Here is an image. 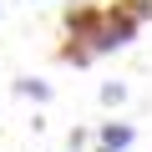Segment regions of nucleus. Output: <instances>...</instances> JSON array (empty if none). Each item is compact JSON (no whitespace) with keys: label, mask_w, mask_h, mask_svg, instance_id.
Returning a JSON list of instances; mask_svg holds the SVG:
<instances>
[{"label":"nucleus","mask_w":152,"mask_h":152,"mask_svg":"<svg viewBox=\"0 0 152 152\" xmlns=\"http://www.w3.org/2000/svg\"><path fill=\"white\" fill-rule=\"evenodd\" d=\"M15 91H20V96H36V102H51V86H46V81H36V76H20Z\"/></svg>","instance_id":"f03ea898"},{"label":"nucleus","mask_w":152,"mask_h":152,"mask_svg":"<svg viewBox=\"0 0 152 152\" xmlns=\"http://www.w3.org/2000/svg\"><path fill=\"white\" fill-rule=\"evenodd\" d=\"M132 142H137L132 122H102V132H96V152H127Z\"/></svg>","instance_id":"f257e3e1"},{"label":"nucleus","mask_w":152,"mask_h":152,"mask_svg":"<svg viewBox=\"0 0 152 152\" xmlns=\"http://www.w3.org/2000/svg\"><path fill=\"white\" fill-rule=\"evenodd\" d=\"M102 102H107V107H122V102H127V86H122V81H107V86H102Z\"/></svg>","instance_id":"7ed1b4c3"}]
</instances>
